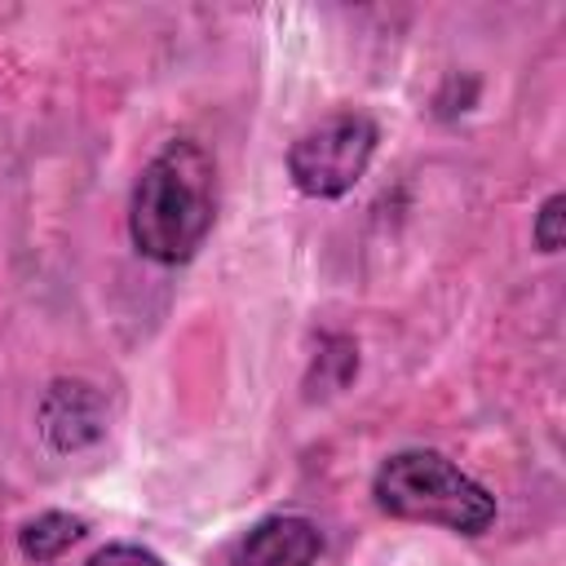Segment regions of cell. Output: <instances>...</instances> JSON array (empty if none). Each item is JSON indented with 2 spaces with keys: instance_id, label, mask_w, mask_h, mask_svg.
I'll return each mask as SVG.
<instances>
[{
  "instance_id": "6da1fadb",
  "label": "cell",
  "mask_w": 566,
  "mask_h": 566,
  "mask_svg": "<svg viewBox=\"0 0 566 566\" xmlns=\"http://www.w3.org/2000/svg\"><path fill=\"white\" fill-rule=\"evenodd\" d=\"M212 217H217L212 155L190 137L168 142L133 186L128 234L137 252L159 265H181L208 239Z\"/></svg>"
},
{
  "instance_id": "7a4b0ae2",
  "label": "cell",
  "mask_w": 566,
  "mask_h": 566,
  "mask_svg": "<svg viewBox=\"0 0 566 566\" xmlns=\"http://www.w3.org/2000/svg\"><path fill=\"white\" fill-rule=\"evenodd\" d=\"M376 504L402 522H433L455 535H482L495 522V495L460 473L442 451H394L371 482Z\"/></svg>"
},
{
  "instance_id": "3957f363",
  "label": "cell",
  "mask_w": 566,
  "mask_h": 566,
  "mask_svg": "<svg viewBox=\"0 0 566 566\" xmlns=\"http://www.w3.org/2000/svg\"><path fill=\"white\" fill-rule=\"evenodd\" d=\"M376 150V124L363 111L327 115L323 124L305 128L287 150L292 186L310 199H336L358 186Z\"/></svg>"
},
{
  "instance_id": "277c9868",
  "label": "cell",
  "mask_w": 566,
  "mask_h": 566,
  "mask_svg": "<svg viewBox=\"0 0 566 566\" xmlns=\"http://www.w3.org/2000/svg\"><path fill=\"white\" fill-rule=\"evenodd\" d=\"M318 553H323L318 526H314L310 517L279 513V517L256 522V526L239 539L230 566H314Z\"/></svg>"
},
{
  "instance_id": "5b68a950",
  "label": "cell",
  "mask_w": 566,
  "mask_h": 566,
  "mask_svg": "<svg viewBox=\"0 0 566 566\" xmlns=\"http://www.w3.org/2000/svg\"><path fill=\"white\" fill-rule=\"evenodd\" d=\"M40 433L49 438L53 451H75L102 433V398L80 385V380H57L49 385L40 402Z\"/></svg>"
},
{
  "instance_id": "8992f818",
  "label": "cell",
  "mask_w": 566,
  "mask_h": 566,
  "mask_svg": "<svg viewBox=\"0 0 566 566\" xmlns=\"http://www.w3.org/2000/svg\"><path fill=\"white\" fill-rule=\"evenodd\" d=\"M80 535H84V522H80V517H71V513H40V517H31V522L18 531V548H22V557H31V562H53V557H62Z\"/></svg>"
},
{
  "instance_id": "52a82bcc",
  "label": "cell",
  "mask_w": 566,
  "mask_h": 566,
  "mask_svg": "<svg viewBox=\"0 0 566 566\" xmlns=\"http://www.w3.org/2000/svg\"><path fill=\"white\" fill-rule=\"evenodd\" d=\"M562 208H566L562 195H548V199H544V208H539V217H535V230H531L539 252H557V248H562V217H566Z\"/></svg>"
},
{
  "instance_id": "ba28073f",
  "label": "cell",
  "mask_w": 566,
  "mask_h": 566,
  "mask_svg": "<svg viewBox=\"0 0 566 566\" xmlns=\"http://www.w3.org/2000/svg\"><path fill=\"white\" fill-rule=\"evenodd\" d=\"M88 566H164V562L142 544H106L88 557Z\"/></svg>"
}]
</instances>
